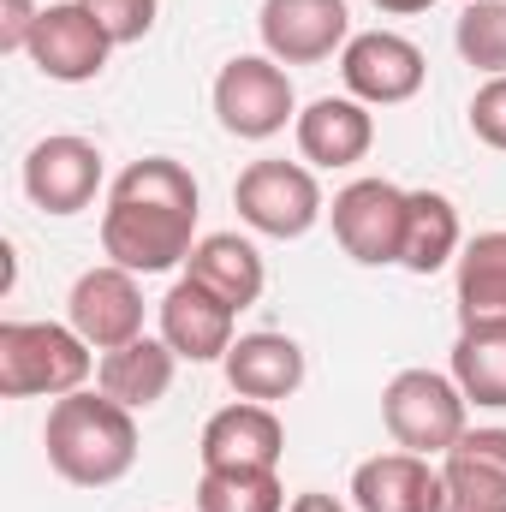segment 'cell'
<instances>
[{
	"label": "cell",
	"instance_id": "cell-20",
	"mask_svg": "<svg viewBox=\"0 0 506 512\" xmlns=\"http://www.w3.org/2000/svg\"><path fill=\"white\" fill-rule=\"evenodd\" d=\"M185 274L203 280L215 298H227L233 310H251L268 286V268H262V251L239 233H203L197 251L185 256Z\"/></svg>",
	"mask_w": 506,
	"mask_h": 512
},
{
	"label": "cell",
	"instance_id": "cell-21",
	"mask_svg": "<svg viewBox=\"0 0 506 512\" xmlns=\"http://www.w3.org/2000/svg\"><path fill=\"white\" fill-rule=\"evenodd\" d=\"M465 233H459V209L441 191H405V245L399 268L405 274H441L447 262H459Z\"/></svg>",
	"mask_w": 506,
	"mask_h": 512
},
{
	"label": "cell",
	"instance_id": "cell-24",
	"mask_svg": "<svg viewBox=\"0 0 506 512\" xmlns=\"http://www.w3.org/2000/svg\"><path fill=\"white\" fill-rule=\"evenodd\" d=\"M197 512H286L280 471H203Z\"/></svg>",
	"mask_w": 506,
	"mask_h": 512
},
{
	"label": "cell",
	"instance_id": "cell-12",
	"mask_svg": "<svg viewBox=\"0 0 506 512\" xmlns=\"http://www.w3.org/2000/svg\"><path fill=\"white\" fill-rule=\"evenodd\" d=\"M256 30L262 54H274L280 66H316L352 42V12L346 0H262Z\"/></svg>",
	"mask_w": 506,
	"mask_h": 512
},
{
	"label": "cell",
	"instance_id": "cell-29",
	"mask_svg": "<svg viewBox=\"0 0 506 512\" xmlns=\"http://www.w3.org/2000/svg\"><path fill=\"white\" fill-rule=\"evenodd\" d=\"M286 512H346L334 495H322V489H304V495H292V507Z\"/></svg>",
	"mask_w": 506,
	"mask_h": 512
},
{
	"label": "cell",
	"instance_id": "cell-5",
	"mask_svg": "<svg viewBox=\"0 0 506 512\" xmlns=\"http://www.w3.org/2000/svg\"><path fill=\"white\" fill-rule=\"evenodd\" d=\"M215 120L239 143H268L274 131L298 126V90L274 54H233L215 78Z\"/></svg>",
	"mask_w": 506,
	"mask_h": 512
},
{
	"label": "cell",
	"instance_id": "cell-17",
	"mask_svg": "<svg viewBox=\"0 0 506 512\" xmlns=\"http://www.w3.org/2000/svg\"><path fill=\"white\" fill-rule=\"evenodd\" d=\"M292 137H298V155L310 167H358L376 143V114L358 96H316L298 114Z\"/></svg>",
	"mask_w": 506,
	"mask_h": 512
},
{
	"label": "cell",
	"instance_id": "cell-30",
	"mask_svg": "<svg viewBox=\"0 0 506 512\" xmlns=\"http://www.w3.org/2000/svg\"><path fill=\"white\" fill-rule=\"evenodd\" d=\"M376 12H387V18H411V12H429L435 0H370Z\"/></svg>",
	"mask_w": 506,
	"mask_h": 512
},
{
	"label": "cell",
	"instance_id": "cell-7",
	"mask_svg": "<svg viewBox=\"0 0 506 512\" xmlns=\"http://www.w3.org/2000/svg\"><path fill=\"white\" fill-rule=\"evenodd\" d=\"M340 78H346V96H358L364 108H399L423 90L429 60L399 30H358L340 48Z\"/></svg>",
	"mask_w": 506,
	"mask_h": 512
},
{
	"label": "cell",
	"instance_id": "cell-2",
	"mask_svg": "<svg viewBox=\"0 0 506 512\" xmlns=\"http://www.w3.org/2000/svg\"><path fill=\"white\" fill-rule=\"evenodd\" d=\"M42 447L54 477H66L72 489H114L137 465V411H126L120 399L96 393H66L48 405L42 423Z\"/></svg>",
	"mask_w": 506,
	"mask_h": 512
},
{
	"label": "cell",
	"instance_id": "cell-4",
	"mask_svg": "<svg viewBox=\"0 0 506 512\" xmlns=\"http://www.w3.org/2000/svg\"><path fill=\"white\" fill-rule=\"evenodd\" d=\"M465 411H471V399L441 370H399L393 382L381 387V423H387V435L405 453H423V459H441L471 429Z\"/></svg>",
	"mask_w": 506,
	"mask_h": 512
},
{
	"label": "cell",
	"instance_id": "cell-19",
	"mask_svg": "<svg viewBox=\"0 0 506 512\" xmlns=\"http://www.w3.org/2000/svg\"><path fill=\"white\" fill-rule=\"evenodd\" d=\"M173 370H179V352H173L167 340L137 334L131 346L96 358V387H102L108 399H120L126 411H149V405H161V399H167Z\"/></svg>",
	"mask_w": 506,
	"mask_h": 512
},
{
	"label": "cell",
	"instance_id": "cell-22",
	"mask_svg": "<svg viewBox=\"0 0 506 512\" xmlns=\"http://www.w3.org/2000/svg\"><path fill=\"white\" fill-rule=\"evenodd\" d=\"M453 292H459V328H471V322H506V233L501 227L465 239Z\"/></svg>",
	"mask_w": 506,
	"mask_h": 512
},
{
	"label": "cell",
	"instance_id": "cell-10",
	"mask_svg": "<svg viewBox=\"0 0 506 512\" xmlns=\"http://www.w3.org/2000/svg\"><path fill=\"white\" fill-rule=\"evenodd\" d=\"M102 191V149L90 137L54 131L24 155V197L42 215H84Z\"/></svg>",
	"mask_w": 506,
	"mask_h": 512
},
{
	"label": "cell",
	"instance_id": "cell-23",
	"mask_svg": "<svg viewBox=\"0 0 506 512\" xmlns=\"http://www.w3.org/2000/svg\"><path fill=\"white\" fill-rule=\"evenodd\" d=\"M453 382L471 405L506 411V322H471L453 340Z\"/></svg>",
	"mask_w": 506,
	"mask_h": 512
},
{
	"label": "cell",
	"instance_id": "cell-9",
	"mask_svg": "<svg viewBox=\"0 0 506 512\" xmlns=\"http://www.w3.org/2000/svg\"><path fill=\"white\" fill-rule=\"evenodd\" d=\"M30 66L54 84H90L102 78L108 54H114V36L102 30V18L84 6V0H54L42 6L36 18V36H30Z\"/></svg>",
	"mask_w": 506,
	"mask_h": 512
},
{
	"label": "cell",
	"instance_id": "cell-31",
	"mask_svg": "<svg viewBox=\"0 0 506 512\" xmlns=\"http://www.w3.org/2000/svg\"><path fill=\"white\" fill-rule=\"evenodd\" d=\"M465 6H471V0H465Z\"/></svg>",
	"mask_w": 506,
	"mask_h": 512
},
{
	"label": "cell",
	"instance_id": "cell-1",
	"mask_svg": "<svg viewBox=\"0 0 506 512\" xmlns=\"http://www.w3.org/2000/svg\"><path fill=\"white\" fill-rule=\"evenodd\" d=\"M197 179L173 155H143L108 191L102 209V251L131 274H167L197 251Z\"/></svg>",
	"mask_w": 506,
	"mask_h": 512
},
{
	"label": "cell",
	"instance_id": "cell-3",
	"mask_svg": "<svg viewBox=\"0 0 506 512\" xmlns=\"http://www.w3.org/2000/svg\"><path fill=\"white\" fill-rule=\"evenodd\" d=\"M90 370L96 346L72 322H0V399H66Z\"/></svg>",
	"mask_w": 506,
	"mask_h": 512
},
{
	"label": "cell",
	"instance_id": "cell-16",
	"mask_svg": "<svg viewBox=\"0 0 506 512\" xmlns=\"http://www.w3.org/2000/svg\"><path fill=\"white\" fill-rule=\"evenodd\" d=\"M441 465L423 453H376L352 471V501L358 512H441Z\"/></svg>",
	"mask_w": 506,
	"mask_h": 512
},
{
	"label": "cell",
	"instance_id": "cell-15",
	"mask_svg": "<svg viewBox=\"0 0 506 512\" xmlns=\"http://www.w3.org/2000/svg\"><path fill=\"white\" fill-rule=\"evenodd\" d=\"M441 512H506V429H465L441 453Z\"/></svg>",
	"mask_w": 506,
	"mask_h": 512
},
{
	"label": "cell",
	"instance_id": "cell-6",
	"mask_svg": "<svg viewBox=\"0 0 506 512\" xmlns=\"http://www.w3.org/2000/svg\"><path fill=\"white\" fill-rule=\"evenodd\" d=\"M233 209L262 239H304L328 215L310 161H251L233 185Z\"/></svg>",
	"mask_w": 506,
	"mask_h": 512
},
{
	"label": "cell",
	"instance_id": "cell-25",
	"mask_svg": "<svg viewBox=\"0 0 506 512\" xmlns=\"http://www.w3.org/2000/svg\"><path fill=\"white\" fill-rule=\"evenodd\" d=\"M453 42L465 54V66H477L483 78L506 72V0H471L453 24Z\"/></svg>",
	"mask_w": 506,
	"mask_h": 512
},
{
	"label": "cell",
	"instance_id": "cell-8",
	"mask_svg": "<svg viewBox=\"0 0 506 512\" xmlns=\"http://www.w3.org/2000/svg\"><path fill=\"white\" fill-rule=\"evenodd\" d=\"M334 239L364 268H393L405 245V191L393 179H352L334 191Z\"/></svg>",
	"mask_w": 506,
	"mask_h": 512
},
{
	"label": "cell",
	"instance_id": "cell-28",
	"mask_svg": "<svg viewBox=\"0 0 506 512\" xmlns=\"http://www.w3.org/2000/svg\"><path fill=\"white\" fill-rule=\"evenodd\" d=\"M36 18H42L36 0H0V54H24L36 36Z\"/></svg>",
	"mask_w": 506,
	"mask_h": 512
},
{
	"label": "cell",
	"instance_id": "cell-14",
	"mask_svg": "<svg viewBox=\"0 0 506 512\" xmlns=\"http://www.w3.org/2000/svg\"><path fill=\"white\" fill-rule=\"evenodd\" d=\"M233 322H239V310L191 274H179L161 298V340L185 364H221L233 352Z\"/></svg>",
	"mask_w": 506,
	"mask_h": 512
},
{
	"label": "cell",
	"instance_id": "cell-26",
	"mask_svg": "<svg viewBox=\"0 0 506 512\" xmlns=\"http://www.w3.org/2000/svg\"><path fill=\"white\" fill-rule=\"evenodd\" d=\"M84 6L102 18V30L114 36V48L143 42L155 30V12H161V0H84Z\"/></svg>",
	"mask_w": 506,
	"mask_h": 512
},
{
	"label": "cell",
	"instance_id": "cell-11",
	"mask_svg": "<svg viewBox=\"0 0 506 512\" xmlns=\"http://www.w3.org/2000/svg\"><path fill=\"white\" fill-rule=\"evenodd\" d=\"M66 322L96 346V352H120L143 334V286L137 274L120 262H102V268H84L72 280V298H66Z\"/></svg>",
	"mask_w": 506,
	"mask_h": 512
},
{
	"label": "cell",
	"instance_id": "cell-18",
	"mask_svg": "<svg viewBox=\"0 0 506 512\" xmlns=\"http://www.w3.org/2000/svg\"><path fill=\"white\" fill-rule=\"evenodd\" d=\"M227 370V387L239 399H256V405H280L304 387V346L292 334H239L233 352L221 358Z\"/></svg>",
	"mask_w": 506,
	"mask_h": 512
},
{
	"label": "cell",
	"instance_id": "cell-27",
	"mask_svg": "<svg viewBox=\"0 0 506 512\" xmlns=\"http://www.w3.org/2000/svg\"><path fill=\"white\" fill-rule=\"evenodd\" d=\"M471 131H477V143H489V149L506 155V72L477 84V96H471Z\"/></svg>",
	"mask_w": 506,
	"mask_h": 512
},
{
	"label": "cell",
	"instance_id": "cell-13",
	"mask_svg": "<svg viewBox=\"0 0 506 512\" xmlns=\"http://www.w3.org/2000/svg\"><path fill=\"white\" fill-rule=\"evenodd\" d=\"M280 453H286V429L274 405H256V399L221 405L197 441L203 471H280Z\"/></svg>",
	"mask_w": 506,
	"mask_h": 512
}]
</instances>
